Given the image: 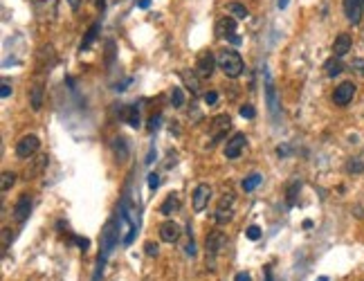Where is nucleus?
<instances>
[{
    "label": "nucleus",
    "instance_id": "a211bd4d",
    "mask_svg": "<svg viewBox=\"0 0 364 281\" xmlns=\"http://www.w3.org/2000/svg\"><path fill=\"white\" fill-rule=\"evenodd\" d=\"M351 48H353L351 36H348V34H340V36L335 39V43H333V54L342 59L344 54H348V52H351Z\"/></svg>",
    "mask_w": 364,
    "mask_h": 281
},
{
    "label": "nucleus",
    "instance_id": "473e14b6",
    "mask_svg": "<svg viewBox=\"0 0 364 281\" xmlns=\"http://www.w3.org/2000/svg\"><path fill=\"white\" fill-rule=\"evenodd\" d=\"M254 115H257V111H254L249 103H245V106H241V117H247V119H252Z\"/></svg>",
    "mask_w": 364,
    "mask_h": 281
},
{
    "label": "nucleus",
    "instance_id": "f704fd0d",
    "mask_svg": "<svg viewBox=\"0 0 364 281\" xmlns=\"http://www.w3.org/2000/svg\"><path fill=\"white\" fill-rule=\"evenodd\" d=\"M75 243H77V245H79V248L83 250V252H86V250H88V245H90V241H88V238H81V236H75Z\"/></svg>",
    "mask_w": 364,
    "mask_h": 281
},
{
    "label": "nucleus",
    "instance_id": "cd10ccee",
    "mask_svg": "<svg viewBox=\"0 0 364 281\" xmlns=\"http://www.w3.org/2000/svg\"><path fill=\"white\" fill-rule=\"evenodd\" d=\"M261 180H263V178H261V175H259V173H252V175H247V178L243 180V189H245V191H254L259 185H261Z\"/></svg>",
    "mask_w": 364,
    "mask_h": 281
},
{
    "label": "nucleus",
    "instance_id": "ddd939ff",
    "mask_svg": "<svg viewBox=\"0 0 364 281\" xmlns=\"http://www.w3.org/2000/svg\"><path fill=\"white\" fill-rule=\"evenodd\" d=\"M362 9H364V0H344V14H346L348 23H353V25L360 23Z\"/></svg>",
    "mask_w": 364,
    "mask_h": 281
},
{
    "label": "nucleus",
    "instance_id": "f257e3e1",
    "mask_svg": "<svg viewBox=\"0 0 364 281\" xmlns=\"http://www.w3.org/2000/svg\"><path fill=\"white\" fill-rule=\"evenodd\" d=\"M216 63H218V67H221L223 72H225V77H230V79L241 77L243 67H245L241 54H238L236 50H221L218 52V56H216Z\"/></svg>",
    "mask_w": 364,
    "mask_h": 281
},
{
    "label": "nucleus",
    "instance_id": "9b49d317",
    "mask_svg": "<svg viewBox=\"0 0 364 281\" xmlns=\"http://www.w3.org/2000/svg\"><path fill=\"white\" fill-rule=\"evenodd\" d=\"M353 95H355V86H353L351 81H344V83H340V86L335 88V92H333V101H335L337 106H346V103H351Z\"/></svg>",
    "mask_w": 364,
    "mask_h": 281
},
{
    "label": "nucleus",
    "instance_id": "bb28decb",
    "mask_svg": "<svg viewBox=\"0 0 364 281\" xmlns=\"http://www.w3.org/2000/svg\"><path fill=\"white\" fill-rule=\"evenodd\" d=\"M171 106H173V108H182V106H185V92H182V88H178V86L171 90Z\"/></svg>",
    "mask_w": 364,
    "mask_h": 281
},
{
    "label": "nucleus",
    "instance_id": "58836bf2",
    "mask_svg": "<svg viewBox=\"0 0 364 281\" xmlns=\"http://www.w3.org/2000/svg\"><path fill=\"white\" fill-rule=\"evenodd\" d=\"M353 67H355V72L364 75V59H355V61H353Z\"/></svg>",
    "mask_w": 364,
    "mask_h": 281
},
{
    "label": "nucleus",
    "instance_id": "f3484780",
    "mask_svg": "<svg viewBox=\"0 0 364 281\" xmlns=\"http://www.w3.org/2000/svg\"><path fill=\"white\" fill-rule=\"evenodd\" d=\"M230 126H232V119L230 115H218L214 119V124H211V133H214V142H218V139L223 137L227 131H230Z\"/></svg>",
    "mask_w": 364,
    "mask_h": 281
},
{
    "label": "nucleus",
    "instance_id": "e433bc0d",
    "mask_svg": "<svg viewBox=\"0 0 364 281\" xmlns=\"http://www.w3.org/2000/svg\"><path fill=\"white\" fill-rule=\"evenodd\" d=\"M185 252L189 254V257H194V254H196V243H194V238H191V241L185 245Z\"/></svg>",
    "mask_w": 364,
    "mask_h": 281
},
{
    "label": "nucleus",
    "instance_id": "4468645a",
    "mask_svg": "<svg viewBox=\"0 0 364 281\" xmlns=\"http://www.w3.org/2000/svg\"><path fill=\"white\" fill-rule=\"evenodd\" d=\"M32 214V198L29 196H20L16 200V205H14V218H16L18 223H25Z\"/></svg>",
    "mask_w": 364,
    "mask_h": 281
},
{
    "label": "nucleus",
    "instance_id": "5701e85b",
    "mask_svg": "<svg viewBox=\"0 0 364 281\" xmlns=\"http://www.w3.org/2000/svg\"><path fill=\"white\" fill-rule=\"evenodd\" d=\"M301 189V182L299 180H293L288 185V191H285V202H288V207H295L297 205V194Z\"/></svg>",
    "mask_w": 364,
    "mask_h": 281
},
{
    "label": "nucleus",
    "instance_id": "79ce46f5",
    "mask_svg": "<svg viewBox=\"0 0 364 281\" xmlns=\"http://www.w3.org/2000/svg\"><path fill=\"white\" fill-rule=\"evenodd\" d=\"M67 3H70L72 9H79V7H81V0H67Z\"/></svg>",
    "mask_w": 364,
    "mask_h": 281
},
{
    "label": "nucleus",
    "instance_id": "6e6552de",
    "mask_svg": "<svg viewBox=\"0 0 364 281\" xmlns=\"http://www.w3.org/2000/svg\"><path fill=\"white\" fill-rule=\"evenodd\" d=\"M211 187L207 185V182H200L198 187L194 189V196H191V205H194V212H202L207 205H209L211 200Z\"/></svg>",
    "mask_w": 364,
    "mask_h": 281
},
{
    "label": "nucleus",
    "instance_id": "39448f33",
    "mask_svg": "<svg viewBox=\"0 0 364 281\" xmlns=\"http://www.w3.org/2000/svg\"><path fill=\"white\" fill-rule=\"evenodd\" d=\"M234 194H227V196H223L221 202H218V209H216V223L218 225H227V223L232 221V216H234Z\"/></svg>",
    "mask_w": 364,
    "mask_h": 281
},
{
    "label": "nucleus",
    "instance_id": "c03bdc74",
    "mask_svg": "<svg viewBox=\"0 0 364 281\" xmlns=\"http://www.w3.org/2000/svg\"><path fill=\"white\" fill-rule=\"evenodd\" d=\"M288 3H290V0H277L279 9H285V7H288Z\"/></svg>",
    "mask_w": 364,
    "mask_h": 281
},
{
    "label": "nucleus",
    "instance_id": "f8f14e48",
    "mask_svg": "<svg viewBox=\"0 0 364 281\" xmlns=\"http://www.w3.org/2000/svg\"><path fill=\"white\" fill-rule=\"evenodd\" d=\"M245 142L247 137L243 133H236L232 139H227V147H225V158L227 160H236L241 155V151L245 149Z\"/></svg>",
    "mask_w": 364,
    "mask_h": 281
},
{
    "label": "nucleus",
    "instance_id": "aec40b11",
    "mask_svg": "<svg viewBox=\"0 0 364 281\" xmlns=\"http://www.w3.org/2000/svg\"><path fill=\"white\" fill-rule=\"evenodd\" d=\"M113 153L119 162H126L128 160V144H126V137H115L113 139Z\"/></svg>",
    "mask_w": 364,
    "mask_h": 281
},
{
    "label": "nucleus",
    "instance_id": "1a4fd4ad",
    "mask_svg": "<svg viewBox=\"0 0 364 281\" xmlns=\"http://www.w3.org/2000/svg\"><path fill=\"white\" fill-rule=\"evenodd\" d=\"M48 155L45 153H41V155H32L29 158V164L25 166V178L27 180H32V178H39L41 173L45 171V166H48Z\"/></svg>",
    "mask_w": 364,
    "mask_h": 281
},
{
    "label": "nucleus",
    "instance_id": "7c9ffc66",
    "mask_svg": "<svg viewBox=\"0 0 364 281\" xmlns=\"http://www.w3.org/2000/svg\"><path fill=\"white\" fill-rule=\"evenodd\" d=\"M216 101H218V92H214V90L205 92V103L207 106H216Z\"/></svg>",
    "mask_w": 364,
    "mask_h": 281
},
{
    "label": "nucleus",
    "instance_id": "9d476101",
    "mask_svg": "<svg viewBox=\"0 0 364 281\" xmlns=\"http://www.w3.org/2000/svg\"><path fill=\"white\" fill-rule=\"evenodd\" d=\"M265 99H268V111L274 119H279V101H277V90H274V83L270 72L265 70Z\"/></svg>",
    "mask_w": 364,
    "mask_h": 281
},
{
    "label": "nucleus",
    "instance_id": "ea45409f",
    "mask_svg": "<svg viewBox=\"0 0 364 281\" xmlns=\"http://www.w3.org/2000/svg\"><path fill=\"white\" fill-rule=\"evenodd\" d=\"M234 281H252V277H249L247 272H238L236 277H234Z\"/></svg>",
    "mask_w": 364,
    "mask_h": 281
},
{
    "label": "nucleus",
    "instance_id": "de8ad7c7",
    "mask_svg": "<svg viewBox=\"0 0 364 281\" xmlns=\"http://www.w3.org/2000/svg\"><path fill=\"white\" fill-rule=\"evenodd\" d=\"M315 281H329V277H319V279H315Z\"/></svg>",
    "mask_w": 364,
    "mask_h": 281
},
{
    "label": "nucleus",
    "instance_id": "412c9836",
    "mask_svg": "<svg viewBox=\"0 0 364 281\" xmlns=\"http://www.w3.org/2000/svg\"><path fill=\"white\" fill-rule=\"evenodd\" d=\"M124 119H126V124L128 126H133V128H137L139 126V108L135 106H126L124 108Z\"/></svg>",
    "mask_w": 364,
    "mask_h": 281
},
{
    "label": "nucleus",
    "instance_id": "0eeeda50",
    "mask_svg": "<svg viewBox=\"0 0 364 281\" xmlns=\"http://www.w3.org/2000/svg\"><path fill=\"white\" fill-rule=\"evenodd\" d=\"M39 147H41V139L36 137V135H25V137H20L18 144H16V155L20 160H27L39 151Z\"/></svg>",
    "mask_w": 364,
    "mask_h": 281
},
{
    "label": "nucleus",
    "instance_id": "6ab92c4d",
    "mask_svg": "<svg viewBox=\"0 0 364 281\" xmlns=\"http://www.w3.org/2000/svg\"><path fill=\"white\" fill-rule=\"evenodd\" d=\"M43 92H45V88L41 81L34 83L32 90H29V103H32L34 111H41V106H43Z\"/></svg>",
    "mask_w": 364,
    "mask_h": 281
},
{
    "label": "nucleus",
    "instance_id": "f03ea898",
    "mask_svg": "<svg viewBox=\"0 0 364 281\" xmlns=\"http://www.w3.org/2000/svg\"><path fill=\"white\" fill-rule=\"evenodd\" d=\"M216 36L218 39H230L232 43H241V39L236 36V18L234 16H223L216 23Z\"/></svg>",
    "mask_w": 364,
    "mask_h": 281
},
{
    "label": "nucleus",
    "instance_id": "20e7f679",
    "mask_svg": "<svg viewBox=\"0 0 364 281\" xmlns=\"http://www.w3.org/2000/svg\"><path fill=\"white\" fill-rule=\"evenodd\" d=\"M205 248H207V259H214V257H218V254H221L223 250L227 248V236H225V232L214 230V232L209 234V236H207Z\"/></svg>",
    "mask_w": 364,
    "mask_h": 281
},
{
    "label": "nucleus",
    "instance_id": "dca6fc26",
    "mask_svg": "<svg viewBox=\"0 0 364 281\" xmlns=\"http://www.w3.org/2000/svg\"><path fill=\"white\" fill-rule=\"evenodd\" d=\"M180 205H182L180 194H178V191H171V194L164 198L162 205H160V214H164V216L175 214V212H180Z\"/></svg>",
    "mask_w": 364,
    "mask_h": 281
},
{
    "label": "nucleus",
    "instance_id": "393cba45",
    "mask_svg": "<svg viewBox=\"0 0 364 281\" xmlns=\"http://www.w3.org/2000/svg\"><path fill=\"white\" fill-rule=\"evenodd\" d=\"M346 171H348V173H362V171H364V151H362L360 155H355V158L348 160Z\"/></svg>",
    "mask_w": 364,
    "mask_h": 281
},
{
    "label": "nucleus",
    "instance_id": "c9c22d12",
    "mask_svg": "<svg viewBox=\"0 0 364 281\" xmlns=\"http://www.w3.org/2000/svg\"><path fill=\"white\" fill-rule=\"evenodd\" d=\"M144 248H147V254H149V257H155V254H158V245H155V243L149 241Z\"/></svg>",
    "mask_w": 364,
    "mask_h": 281
},
{
    "label": "nucleus",
    "instance_id": "a878e982",
    "mask_svg": "<svg viewBox=\"0 0 364 281\" xmlns=\"http://www.w3.org/2000/svg\"><path fill=\"white\" fill-rule=\"evenodd\" d=\"M227 12H230L234 18H241V20H245L249 16L247 7H245V5H241V3H230V5H227Z\"/></svg>",
    "mask_w": 364,
    "mask_h": 281
},
{
    "label": "nucleus",
    "instance_id": "a19ab883",
    "mask_svg": "<svg viewBox=\"0 0 364 281\" xmlns=\"http://www.w3.org/2000/svg\"><path fill=\"white\" fill-rule=\"evenodd\" d=\"M3 245L5 248L9 245V230H7V227H3Z\"/></svg>",
    "mask_w": 364,
    "mask_h": 281
},
{
    "label": "nucleus",
    "instance_id": "7ed1b4c3",
    "mask_svg": "<svg viewBox=\"0 0 364 281\" xmlns=\"http://www.w3.org/2000/svg\"><path fill=\"white\" fill-rule=\"evenodd\" d=\"M214 67H216V59L211 52H200L198 59H196V77H200V79H209L211 75H214Z\"/></svg>",
    "mask_w": 364,
    "mask_h": 281
},
{
    "label": "nucleus",
    "instance_id": "72a5a7b5",
    "mask_svg": "<svg viewBox=\"0 0 364 281\" xmlns=\"http://www.w3.org/2000/svg\"><path fill=\"white\" fill-rule=\"evenodd\" d=\"M0 86H3V88H0V97H3V99H7V97L12 95V86H9V81H7V79L0 83Z\"/></svg>",
    "mask_w": 364,
    "mask_h": 281
},
{
    "label": "nucleus",
    "instance_id": "37998d69",
    "mask_svg": "<svg viewBox=\"0 0 364 281\" xmlns=\"http://www.w3.org/2000/svg\"><path fill=\"white\" fill-rule=\"evenodd\" d=\"M151 7V0H139V9H149Z\"/></svg>",
    "mask_w": 364,
    "mask_h": 281
},
{
    "label": "nucleus",
    "instance_id": "c756f323",
    "mask_svg": "<svg viewBox=\"0 0 364 281\" xmlns=\"http://www.w3.org/2000/svg\"><path fill=\"white\" fill-rule=\"evenodd\" d=\"M245 236L249 238V241H259V238H261V227H259V225H249L247 230H245Z\"/></svg>",
    "mask_w": 364,
    "mask_h": 281
},
{
    "label": "nucleus",
    "instance_id": "2eb2a0df",
    "mask_svg": "<svg viewBox=\"0 0 364 281\" xmlns=\"http://www.w3.org/2000/svg\"><path fill=\"white\" fill-rule=\"evenodd\" d=\"M160 238H162L164 243H175L180 238V225L173 221H164L162 225H160Z\"/></svg>",
    "mask_w": 364,
    "mask_h": 281
},
{
    "label": "nucleus",
    "instance_id": "423d86ee",
    "mask_svg": "<svg viewBox=\"0 0 364 281\" xmlns=\"http://www.w3.org/2000/svg\"><path fill=\"white\" fill-rule=\"evenodd\" d=\"M36 12L39 20H54L56 18V7H59V0H29Z\"/></svg>",
    "mask_w": 364,
    "mask_h": 281
},
{
    "label": "nucleus",
    "instance_id": "a18cd8bd",
    "mask_svg": "<svg viewBox=\"0 0 364 281\" xmlns=\"http://www.w3.org/2000/svg\"><path fill=\"white\" fill-rule=\"evenodd\" d=\"M153 160H155V151L151 149V153H149V158H147V164H151V162H153Z\"/></svg>",
    "mask_w": 364,
    "mask_h": 281
},
{
    "label": "nucleus",
    "instance_id": "4be33fe9",
    "mask_svg": "<svg viewBox=\"0 0 364 281\" xmlns=\"http://www.w3.org/2000/svg\"><path fill=\"white\" fill-rule=\"evenodd\" d=\"M324 67H326V75L329 77H337V75H342V70H344L340 56H331V59L324 63Z\"/></svg>",
    "mask_w": 364,
    "mask_h": 281
},
{
    "label": "nucleus",
    "instance_id": "49530a36",
    "mask_svg": "<svg viewBox=\"0 0 364 281\" xmlns=\"http://www.w3.org/2000/svg\"><path fill=\"white\" fill-rule=\"evenodd\" d=\"M265 281H272V274H270V270H268V274H265Z\"/></svg>",
    "mask_w": 364,
    "mask_h": 281
},
{
    "label": "nucleus",
    "instance_id": "4c0bfd02",
    "mask_svg": "<svg viewBox=\"0 0 364 281\" xmlns=\"http://www.w3.org/2000/svg\"><path fill=\"white\" fill-rule=\"evenodd\" d=\"M158 126H160V115H153L151 117V122H149V131H155Z\"/></svg>",
    "mask_w": 364,
    "mask_h": 281
},
{
    "label": "nucleus",
    "instance_id": "b1692460",
    "mask_svg": "<svg viewBox=\"0 0 364 281\" xmlns=\"http://www.w3.org/2000/svg\"><path fill=\"white\" fill-rule=\"evenodd\" d=\"M99 27H101V23H99V20L90 25V29H88V34H86V39L81 41V50H88L92 43H95V39H97V32H99Z\"/></svg>",
    "mask_w": 364,
    "mask_h": 281
},
{
    "label": "nucleus",
    "instance_id": "c85d7f7f",
    "mask_svg": "<svg viewBox=\"0 0 364 281\" xmlns=\"http://www.w3.org/2000/svg\"><path fill=\"white\" fill-rule=\"evenodd\" d=\"M14 182H16V173H14V171H5V173H3V182H0V189L9 191L14 187Z\"/></svg>",
    "mask_w": 364,
    "mask_h": 281
},
{
    "label": "nucleus",
    "instance_id": "2f4dec72",
    "mask_svg": "<svg viewBox=\"0 0 364 281\" xmlns=\"http://www.w3.org/2000/svg\"><path fill=\"white\" fill-rule=\"evenodd\" d=\"M160 187V175L158 173H149V189L155 191Z\"/></svg>",
    "mask_w": 364,
    "mask_h": 281
}]
</instances>
